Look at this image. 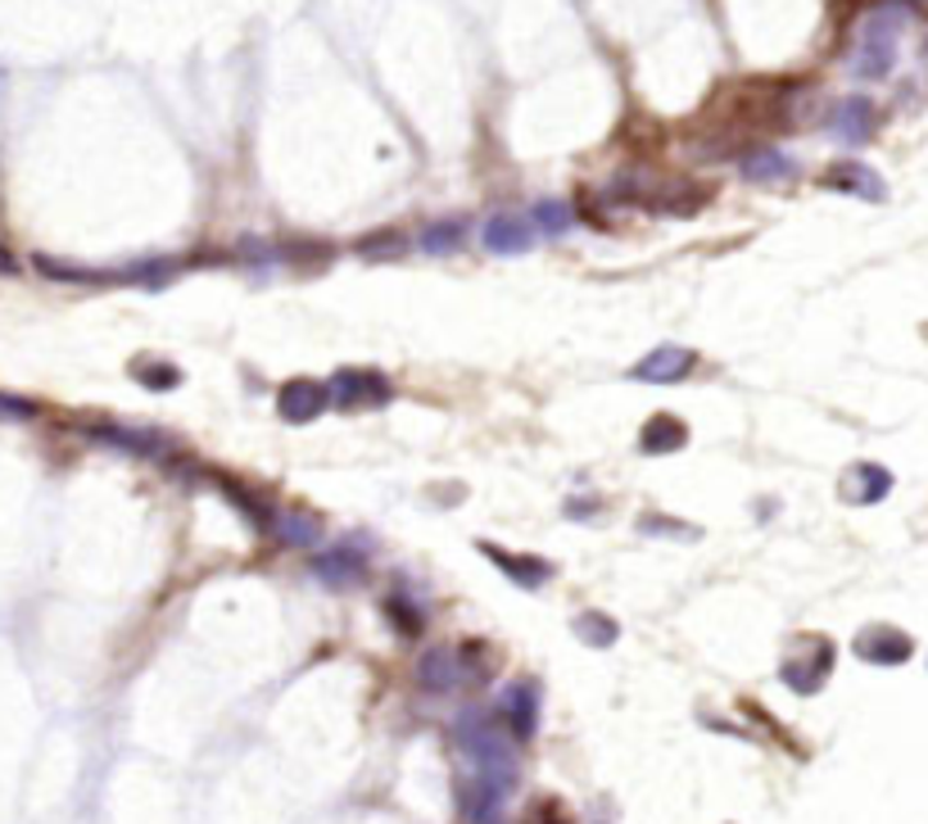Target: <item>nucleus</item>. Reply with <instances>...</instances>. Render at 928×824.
Instances as JSON below:
<instances>
[{"label":"nucleus","instance_id":"1","mask_svg":"<svg viewBox=\"0 0 928 824\" xmlns=\"http://www.w3.org/2000/svg\"><path fill=\"white\" fill-rule=\"evenodd\" d=\"M454 743H458V753L467 757L471 775H485V779H499V783H507V789H516V779H522V766H516V747H512L516 738L499 721V711H485V706L458 711Z\"/></svg>","mask_w":928,"mask_h":824},{"label":"nucleus","instance_id":"2","mask_svg":"<svg viewBox=\"0 0 928 824\" xmlns=\"http://www.w3.org/2000/svg\"><path fill=\"white\" fill-rule=\"evenodd\" d=\"M902 10L897 5H879L865 14L861 23V42L851 51V73L861 82H883L897 64V36H902Z\"/></svg>","mask_w":928,"mask_h":824},{"label":"nucleus","instance_id":"3","mask_svg":"<svg viewBox=\"0 0 928 824\" xmlns=\"http://www.w3.org/2000/svg\"><path fill=\"white\" fill-rule=\"evenodd\" d=\"M390 399H394V386L377 367H340L336 377H331V403L345 408V412L385 408Z\"/></svg>","mask_w":928,"mask_h":824},{"label":"nucleus","instance_id":"4","mask_svg":"<svg viewBox=\"0 0 928 824\" xmlns=\"http://www.w3.org/2000/svg\"><path fill=\"white\" fill-rule=\"evenodd\" d=\"M309 571L326 584V589H358L371 576V561L358 544H336V548H317V557L309 561Z\"/></svg>","mask_w":928,"mask_h":824},{"label":"nucleus","instance_id":"5","mask_svg":"<svg viewBox=\"0 0 928 824\" xmlns=\"http://www.w3.org/2000/svg\"><path fill=\"white\" fill-rule=\"evenodd\" d=\"M697 354L684 345H657L652 354H644L635 367H629V381H644V386H680L693 377Z\"/></svg>","mask_w":928,"mask_h":824},{"label":"nucleus","instance_id":"6","mask_svg":"<svg viewBox=\"0 0 928 824\" xmlns=\"http://www.w3.org/2000/svg\"><path fill=\"white\" fill-rule=\"evenodd\" d=\"M96 444L104 448H119V454H132V458H164L168 448H177L172 439H164L159 431H141V426H119V422H87L82 426Z\"/></svg>","mask_w":928,"mask_h":824},{"label":"nucleus","instance_id":"7","mask_svg":"<svg viewBox=\"0 0 928 824\" xmlns=\"http://www.w3.org/2000/svg\"><path fill=\"white\" fill-rule=\"evenodd\" d=\"M507 783L499 779H485V775H467L458 783V811L467 824H499L503 820V806H507Z\"/></svg>","mask_w":928,"mask_h":824},{"label":"nucleus","instance_id":"8","mask_svg":"<svg viewBox=\"0 0 928 824\" xmlns=\"http://www.w3.org/2000/svg\"><path fill=\"white\" fill-rule=\"evenodd\" d=\"M499 721L507 725V734L516 743L535 738V730H539V689H535V680H512L499 693Z\"/></svg>","mask_w":928,"mask_h":824},{"label":"nucleus","instance_id":"9","mask_svg":"<svg viewBox=\"0 0 928 824\" xmlns=\"http://www.w3.org/2000/svg\"><path fill=\"white\" fill-rule=\"evenodd\" d=\"M331 408V386L313 381V377H294L277 390V412L290 422V426H309L313 417H322V412Z\"/></svg>","mask_w":928,"mask_h":824},{"label":"nucleus","instance_id":"10","mask_svg":"<svg viewBox=\"0 0 928 824\" xmlns=\"http://www.w3.org/2000/svg\"><path fill=\"white\" fill-rule=\"evenodd\" d=\"M810 657H789L784 670H779V680H784L793 693H820V684L829 680V670H834V644L829 639H806Z\"/></svg>","mask_w":928,"mask_h":824},{"label":"nucleus","instance_id":"11","mask_svg":"<svg viewBox=\"0 0 928 824\" xmlns=\"http://www.w3.org/2000/svg\"><path fill=\"white\" fill-rule=\"evenodd\" d=\"M535 241H539V232L526 213H494L485 227H480V245H485L490 254H503V258L535 249Z\"/></svg>","mask_w":928,"mask_h":824},{"label":"nucleus","instance_id":"12","mask_svg":"<svg viewBox=\"0 0 928 824\" xmlns=\"http://www.w3.org/2000/svg\"><path fill=\"white\" fill-rule=\"evenodd\" d=\"M820 186H825V191H838V196H851V200H870V204L887 200L883 177H879L874 168L857 164V159H842V164L825 168V172H820Z\"/></svg>","mask_w":928,"mask_h":824},{"label":"nucleus","instance_id":"13","mask_svg":"<svg viewBox=\"0 0 928 824\" xmlns=\"http://www.w3.org/2000/svg\"><path fill=\"white\" fill-rule=\"evenodd\" d=\"M874 123H879V109H874V100H865V96H842V100L829 109V132H834V141H842V145H865V141L874 136Z\"/></svg>","mask_w":928,"mask_h":824},{"label":"nucleus","instance_id":"14","mask_svg":"<svg viewBox=\"0 0 928 824\" xmlns=\"http://www.w3.org/2000/svg\"><path fill=\"white\" fill-rule=\"evenodd\" d=\"M204 480H209L213 490H217L222 499H227V503H232V508H236V512L249 521L254 531H272V526H277V512H272V503H268L264 494H258V490H249V485H241V480H232V476H222V471H209Z\"/></svg>","mask_w":928,"mask_h":824},{"label":"nucleus","instance_id":"15","mask_svg":"<svg viewBox=\"0 0 928 824\" xmlns=\"http://www.w3.org/2000/svg\"><path fill=\"white\" fill-rule=\"evenodd\" d=\"M910 653H915L910 634H902L893 625H870L857 634V657L870 666H902V661H910Z\"/></svg>","mask_w":928,"mask_h":824},{"label":"nucleus","instance_id":"16","mask_svg":"<svg viewBox=\"0 0 928 824\" xmlns=\"http://www.w3.org/2000/svg\"><path fill=\"white\" fill-rule=\"evenodd\" d=\"M462 680H467V670H462V653L458 648H431V653H422V661H417V684L426 689V693H458L462 689Z\"/></svg>","mask_w":928,"mask_h":824},{"label":"nucleus","instance_id":"17","mask_svg":"<svg viewBox=\"0 0 928 824\" xmlns=\"http://www.w3.org/2000/svg\"><path fill=\"white\" fill-rule=\"evenodd\" d=\"M842 499L847 503H857V508H870V503H883L887 494H893V471L879 467V463H857V467H847L842 471Z\"/></svg>","mask_w":928,"mask_h":824},{"label":"nucleus","instance_id":"18","mask_svg":"<svg viewBox=\"0 0 928 824\" xmlns=\"http://www.w3.org/2000/svg\"><path fill=\"white\" fill-rule=\"evenodd\" d=\"M738 168H742V177L757 181V186H784V181H797V159H789L784 149H774V145H752V149H742Z\"/></svg>","mask_w":928,"mask_h":824},{"label":"nucleus","instance_id":"19","mask_svg":"<svg viewBox=\"0 0 928 824\" xmlns=\"http://www.w3.org/2000/svg\"><path fill=\"white\" fill-rule=\"evenodd\" d=\"M476 548L485 553L512 584H522V589H539V584L552 576L548 561H539V557H530V553H507V548H499V544H490V539H480Z\"/></svg>","mask_w":928,"mask_h":824},{"label":"nucleus","instance_id":"20","mask_svg":"<svg viewBox=\"0 0 928 824\" xmlns=\"http://www.w3.org/2000/svg\"><path fill=\"white\" fill-rule=\"evenodd\" d=\"M272 535H277V544H286V548H322L326 521H322L317 512H304V508H286V512H277Z\"/></svg>","mask_w":928,"mask_h":824},{"label":"nucleus","instance_id":"21","mask_svg":"<svg viewBox=\"0 0 928 824\" xmlns=\"http://www.w3.org/2000/svg\"><path fill=\"white\" fill-rule=\"evenodd\" d=\"M684 444H689V426L680 417H671V412H657V417H648L644 431H639V448H644V454H652V458L680 454Z\"/></svg>","mask_w":928,"mask_h":824},{"label":"nucleus","instance_id":"22","mask_svg":"<svg viewBox=\"0 0 928 824\" xmlns=\"http://www.w3.org/2000/svg\"><path fill=\"white\" fill-rule=\"evenodd\" d=\"M385 616H390V625L403 634V639H417V634L426 630V612H422V603H417L413 593H403V589L385 593Z\"/></svg>","mask_w":928,"mask_h":824},{"label":"nucleus","instance_id":"23","mask_svg":"<svg viewBox=\"0 0 928 824\" xmlns=\"http://www.w3.org/2000/svg\"><path fill=\"white\" fill-rule=\"evenodd\" d=\"M407 249V236L394 232V227H377V232H367L362 241H354V254L367 258V264H385V258H399Z\"/></svg>","mask_w":928,"mask_h":824},{"label":"nucleus","instance_id":"24","mask_svg":"<svg viewBox=\"0 0 928 824\" xmlns=\"http://www.w3.org/2000/svg\"><path fill=\"white\" fill-rule=\"evenodd\" d=\"M530 222H535V232H539V236L557 241V236H567V232L575 227V209H571V204H562V200H539V204L530 209Z\"/></svg>","mask_w":928,"mask_h":824},{"label":"nucleus","instance_id":"25","mask_svg":"<svg viewBox=\"0 0 928 824\" xmlns=\"http://www.w3.org/2000/svg\"><path fill=\"white\" fill-rule=\"evenodd\" d=\"M467 241V222L462 218H439V222H426L422 227V249L426 254H454L462 249Z\"/></svg>","mask_w":928,"mask_h":824},{"label":"nucleus","instance_id":"26","mask_svg":"<svg viewBox=\"0 0 928 824\" xmlns=\"http://www.w3.org/2000/svg\"><path fill=\"white\" fill-rule=\"evenodd\" d=\"M32 268L42 272L46 281H72V286H91V281H119V272H91V268H78V264H59L51 254H36Z\"/></svg>","mask_w":928,"mask_h":824},{"label":"nucleus","instance_id":"27","mask_svg":"<svg viewBox=\"0 0 928 824\" xmlns=\"http://www.w3.org/2000/svg\"><path fill=\"white\" fill-rule=\"evenodd\" d=\"M616 634H620V625L607 612H580L575 616V639H584L589 648H612Z\"/></svg>","mask_w":928,"mask_h":824},{"label":"nucleus","instance_id":"28","mask_svg":"<svg viewBox=\"0 0 928 824\" xmlns=\"http://www.w3.org/2000/svg\"><path fill=\"white\" fill-rule=\"evenodd\" d=\"M132 371H136V381H141L145 390H159V394H164V390H177V386H181V367H172V363H155V358H141V363H136Z\"/></svg>","mask_w":928,"mask_h":824},{"label":"nucleus","instance_id":"29","mask_svg":"<svg viewBox=\"0 0 928 824\" xmlns=\"http://www.w3.org/2000/svg\"><path fill=\"white\" fill-rule=\"evenodd\" d=\"M639 531L644 535H666V539H697V531L680 526L675 516H639Z\"/></svg>","mask_w":928,"mask_h":824},{"label":"nucleus","instance_id":"30","mask_svg":"<svg viewBox=\"0 0 928 824\" xmlns=\"http://www.w3.org/2000/svg\"><path fill=\"white\" fill-rule=\"evenodd\" d=\"M0 417H5V422H27V417H36V403L19 399V394H0Z\"/></svg>","mask_w":928,"mask_h":824},{"label":"nucleus","instance_id":"31","mask_svg":"<svg viewBox=\"0 0 928 824\" xmlns=\"http://www.w3.org/2000/svg\"><path fill=\"white\" fill-rule=\"evenodd\" d=\"M535 824H567V815L557 811L552 802H544V806H535Z\"/></svg>","mask_w":928,"mask_h":824},{"label":"nucleus","instance_id":"32","mask_svg":"<svg viewBox=\"0 0 928 824\" xmlns=\"http://www.w3.org/2000/svg\"><path fill=\"white\" fill-rule=\"evenodd\" d=\"M599 512V499H571L567 503V516H593Z\"/></svg>","mask_w":928,"mask_h":824},{"label":"nucleus","instance_id":"33","mask_svg":"<svg viewBox=\"0 0 928 824\" xmlns=\"http://www.w3.org/2000/svg\"><path fill=\"white\" fill-rule=\"evenodd\" d=\"M14 272H19V258H14L5 245H0V277H14Z\"/></svg>","mask_w":928,"mask_h":824},{"label":"nucleus","instance_id":"34","mask_svg":"<svg viewBox=\"0 0 928 824\" xmlns=\"http://www.w3.org/2000/svg\"><path fill=\"white\" fill-rule=\"evenodd\" d=\"M910 5H919V10H928V0H910Z\"/></svg>","mask_w":928,"mask_h":824},{"label":"nucleus","instance_id":"35","mask_svg":"<svg viewBox=\"0 0 928 824\" xmlns=\"http://www.w3.org/2000/svg\"><path fill=\"white\" fill-rule=\"evenodd\" d=\"M924 59H928V42H924Z\"/></svg>","mask_w":928,"mask_h":824}]
</instances>
